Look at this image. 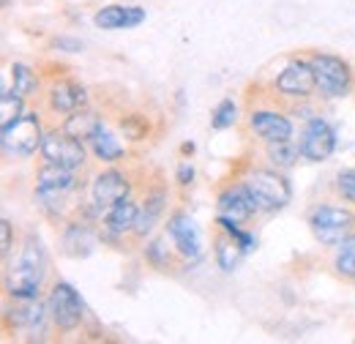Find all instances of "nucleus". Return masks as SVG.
<instances>
[{"instance_id": "1", "label": "nucleus", "mask_w": 355, "mask_h": 344, "mask_svg": "<svg viewBox=\"0 0 355 344\" xmlns=\"http://www.w3.org/2000/svg\"><path fill=\"white\" fill-rule=\"evenodd\" d=\"M46 273L44 249L39 241H28L19 252V257L14 259L6 270V293L17 301H36L42 282Z\"/></svg>"}, {"instance_id": "2", "label": "nucleus", "mask_w": 355, "mask_h": 344, "mask_svg": "<svg viewBox=\"0 0 355 344\" xmlns=\"http://www.w3.org/2000/svg\"><path fill=\"white\" fill-rule=\"evenodd\" d=\"M317 87L322 96L328 98H342L353 90V69L347 60L336 58V55H325V52H314L309 58Z\"/></svg>"}, {"instance_id": "3", "label": "nucleus", "mask_w": 355, "mask_h": 344, "mask_svg": "<svg viewBox=\"0 0 355 344\" xmlns=\"http://www.w3.org/2000/svg\"><path fill=\"white\" fill-rule=\"evenodd\" d=\"M355 224L353 211H347L345 205H317L309 214V227L314 232V238L322 243V246H339Z\"/></svg>"}, {"instance_id": "4", "label": "nucleus", "mask_w": 355, "mask_h": 344, "mask_svg": "<svg viewBox=\"0 0 355 344\" xmlns=\"http://www.w3.org/2000/svg\"><path fill=\"white\" fill-rule=\"evenodd\" d=\"M243 183H246V186H249V191L254 194V200H257L260 211L273 214V211H282L284 205H290L293 191H290V183L284 180V175H282V172L252 170Z\"/></svg>"}, {"instance_id": "5", "label": "nucleus", "mask_w": 355, "mask_h": 344, "mask_svg": "<svg viewBox=\"0 0 355 344\" xmlns=\"http://www.w3.org/2000/svg\"><path fill=\"white\" fill-rule=\"evenodd\" d=\"M42 156H44L46 164H55V167H66V170H83L85 167V145L83 139L66 134V131H46L44 139H42Z\"/></svg>"}, {"instance_id": "6", "label": "nucleus", "mask_w": 355, "mask_h": 344, "mask_svg": "<svg viewBox=\"0 0 355 344\" xmlns=\"http://www.w3.org/2000/svg\"><path fill=\"white\" fill-rule=\"evenodd\" d=\"M49 314H52V322L60 334H71L80 328L83 317H85V306L80 293L69 284V282H58L49 293Z\"/></svg>"}, {"instance_id": "7", "label": "nucleus", "mask_w": 355, "mask_h": 344, "mask_svg": "<svg viewBox=\"0 0 355 344\" xmlns=\"http://www.w3.org/2000/svg\"><path fill=\"white\" fill-rule=\"evenodd\" d=\"M42 121L36 112H28L22 115L19 121H14L11 126L3 129V150L8 156H19V159H28L36 153V148H42Z\"/></svg>"}, {"instance_id": "8", "label": "nucleus", "mask_w": 355, "mask_h": 344, "mask_svg": "<svg viewBox=\"0 0 355 344\" xmlns=\"http://www.w3.org/2000/svg\"><path fill=\"white\" fill-rule=\"evenodd\" d=\"M77 189V172L66 170V167H55L44 164L36 175V194L44 203L46 211H55L66 203V197Z\"/></svg>"}, {"instance_id": "9", "label": "nucleus", "mask_w": 355, "mask_h": 344, "mask_svg": "<svg viewBox=\"0 0 355 344\" xmlns=\"http://www.w3.org/2000/svg\"><path fill=\"white\" fill-rule=\"evenodd\" d=\"M298 145H301V159L320 164V162L331 159V153L336 150V131L331 129V123L325 118H311L304 126Z\"/></svg>"}, {"instance_id": "10", "label": "nucleus", "mask_w": 355, "mask_h": 344, "mask_svg": "<svg viewBox=\"0 0 355 344\" xmlns=\"http://www.w3.org/2000/svg\"><path fill=\"white\" fill-rule=\"evenodd\" d=\"M167 235L175 243V252L189 262H197L202 257V235L197 221L189 214H173L167 221Z\"/></svg>"}, {"instance_id": "11", "label": "nucleus", "mask_w": 355, "mask_h": 344, "mask_svg": "<svg viewBox=\"0 0 355 344\" xmlns=\"http://www.w3.org/2000/svg\"><path fill=\"white\" fill-rule=\"evenodd\" d=\"M273 87L287 98H309L317 90V77H314L311 63L309 60H293L290 66L282 69Z\"/></svg>"}, {"instance_id": "12", "label": "nucleus", "mask_w": 355, "mask_h": 344, "mask_svg": "<svg viewBox=\"0 0 355 344\" xmlns=\"http://www.w3.org/2000/svg\"><path fill=\"white\" fill-rule=\"evenodd\" d=\"M129 191H132L129 178L118 170H107L101 172V175H96V180L90 186V197H93V205L98 211H110L115 203L126 200Z\"/></svg>"}, {"instance_id": "13", "label": "nucleus", "mask_w": 355, "mask_h": 344, "mask_svg": "<svg viewBox=\"0 0 355 344\" xmlns=\"http://www.w3.org/2000/svg\"><path fill=\"white\" fill-rule=\"evenodd\" d=\"M216 205H219V216H227V218H232L238 224L249 221L252 216L260 211V205H257V200H254V194L249 191L246 183L227 186L222 194H219V203Z\"/></svg>"}, {"instance_id": "14", "label": "nucleus", "mask_w": 355, "mask_h": 344, "mask_svg": "<svg viewBox=\"0 0 355 344\" xmlns=\"http://www.w3.org/2000/svg\"><path fill=\"white\" fill-rule=\"evenodd\" d=\"M249 129L254 131L263 142H268V145L293 139V123H290V118H284L276 110H254L249 115Z\"/></svg>"}, {"instance_id": "15", "label": "nucleus", "mask_w": 355, "mask_h": 344, "mask_svg": "<svg viewBox=\"0 0 355 344\" xmlns=\"http://www.w3.org/2000/svg\"><path fill=\"white\" fill-rule=\"evenodd\" d=\"M93 22L101 31H126V28H137L145 22V8H139V6H104L93 17Z\"/></svg>"}, {"instance_id": "16", "label": "nucleus", "mask_w": 355, "mask_h": 344, "mask_svg": "<svg viewBox=\"0 0 355 344\" xmlns=\"http://www.w3.org/2000/svg\"><path fill=\"white\" fill-rule=\"evenodd\" d=\"M49 110L55 112H63V115H71L74 110H80L85 104V87L74 85L69 80H58L55 85L49 87Z\"/></svg>"}, {"instance_id": "17", "label": "nucleus", "mask_w": 355, "mask_h": 344, "mask_svg": "<svg viewBox=\"0 0 355 344\" xmlns=\"http://www.w3.org/2000/svg\"><path fill=\"white\" fill-rule=\"evenodd\" d=\"M63 131L71 134V137H77V139H83V142H93V139L104 131V121H101L96 112L80 107V110H74V112L63 121Z\"/></svg>"}, {"instance_id": "18", "label": "nucleus", "mask_w": 355, "mask_h": 344, "mask_svg": "<svg viewBox=\"0 0 355 344\" xmlns=\"http://www.w3.org/2000/svg\"><path fill=\"white\" fill-rule=\"evenodd\" d=\"M137 216H139V205L126 197V200L115 203V205L107 211L104 227H107V232H110V235H126V232H134Z\"/></svg>"}, {"instance_id": "19", "label": "nucleus", "mask_w": 355, "mask_h": 344, "mask_svg": "<svg viewBox=\"0 0 355 344\" xmlns=\"http://www.w3.org/2000/svg\"><path fill=\"white\" fill-rule=\"evenodd\" d=\"M164 203H167V194H164L162 189H156V191H150V194L145 197V203H142V208H139V216H137V224H134V235L145 238V235L153 232L156 221L162 218Z\"/></svg>"}, {"instance_id": "20", "label": "nucleus", "mask_w": 355, "mask_h": 344, "mask_svg": "<svg viewBox=\"0 0 355 344\" xmlns=\"http://www.w3.org/2000/svg\"><path fill=\"white\" fill-rule=\"evenodd\" d=\"M214 255H216V265L222 268L224 273H232L246 252H243V246H241L230 232L222 230V232L216 235V249H214Z\"/></svg>"}, {"instance_id": "21", "label": "nucleus", "mask_w": 355, "mask_h": 344, "mask_svg": "<svg viewBox=\"0 0 355 344\" xmlns=\"http://www.w3.org/2000/svg\"><path fill=\"white\" fill-rule=\"evenodd\" d=\"M334 270L347 279L355 282V235H347L339 246H336V255H334Z\"/></svg>"}, {"instance_id": "22", "label": "nucleus", "mask_w": 355, "mask_h": 344, "mask_svg": "<svg viewBox=\"0 0 355 344\" xmlns=\"http://www.w3.org/2000/svg\"><path fill=\"white\" fill-rule=\"evenodd\" d=\"M298 156H301V145H295L293 139H287V142H273V145H268V159L276 164V167H282V170H287V167H293L295 162H298Z\"/></svg>"}, {"instance_id": "23", "label": "nucleus", "mask_w": 355, "mask_h": 344, "mask_svg": "<svg viewBox=\"0 0 355 344\" xmlns=\"http://www.w3.org/2000/svg\"><path fill=\"white\" fill-rule=\"evenodd\" d=\"M93 153H96L101 162H118L126 150H123V145L118 142L115 134H110V131L104 129L96 139H93Z\"/></svg>"}, {"instance_id": "24", "label": "nucleus", "mask_w": 355, "mask_h": 344, "mask_svg": "<svg viewBox=\"0 0 355 344\" xmlns=\"http://www.w3.org/2000/svg\"><path fill=\"white\" fill-rule=\"evenodd\" d=\"M11 74H14V93H19L22 98H31L36 90H39V77L33 74V69H28L25 63H14V69H11Z\"/></svg>"}, {"instance_id": "25", "label": "nucleus", "mask_w": 355, "mask_h": 344, "mask_svg": "<svg viewBox=\"0 0 355 344\" xmlns=\"http://www.w3.org/2000/svg\"><path fill=\"white\" fill-rule=\"evenodd\" d=\"M19 118H22V96L14 90H6L0 96V126L6 129Z\"/></svg>"}, {"instance_id": "26", "label": "nucleus", "mask_w": 355, "mask_h": 344, "mask_svg": "<svg viewBox=\"0 0 355 344\" xmlns=\"http://www.w3.org/2000/svg\"><path fill=\"white\" fill-rule=\"evenodd\" d=\"M235 121H238V107H235V101H232V98H224V101H219V107L214 110L211 126H214L216 131H224V129H230Z\"/></svg>"}, {"instance_id": "27", "label": "nucleus", "mask_w": 355, "mask_h": 344, "mask_svg": "<svg viewBox=\"0 0 355 344\" xmlns=\"http://www.w3.org/2000/svg\"><path fill=\"white\" fill-rule=\"evenodd\" d=\"M336 191L342 200L355 203V170H342L336 175Z\"/></svg>"}, {"instance_id": "28", "label": "nucleus", "mask_w": 355, "mask_h": 344, "mask_svg": "<svg viewBox=\"0 0 355 344\" xmlns=\"http://www.w3.org/2000/svg\"><path fill=\"white\" fill-rule=\"evenodd\" d=\"M148 259H150L153 265H167V262H170V255H167V249H164V238H159V241H153V243L148 246Z\"/></svg>"}, {"instance_id": "29", "label": "nucleus", "mask_w": 355, "mask_h": 344, "mask_svg": "<svg viewBox=\"0 0 355 344\" xmlns=\"http://www.w3.org/2000/svg\"><path fill=\"white\" fill-rule=\"evenodd\" d=\"M0 232H3V257H8L11 252V221L8 218L0 221Z\"/></svg>"}, {"instance_id": "30", "label": "nucleus", "mask_w": 355, "mask_h": 344, "mask_svg": "<svg viewBox=\"0 0 355 344\" xmlns=\"http://www.w3.org/2000/svg\"><path fill=\"white\" fill-rule=\"evenodd\" d=\"M55 49H63V52H83V42L77 39H58Z\"/></svg>"}, {"instance_id": "31", "label": "nucleus", "mask_w": 355, "mask_h": 344, "mask_svg": "<svg viewBox=\"0 0 355 344\" xmlns=\"http://www.w3.org/2000/svg\"><path fill=\"white\" fill-rule=\"evenodd\" d=\"M191 178H194V167H191V164H180V167H178V183H180V186H189Z\"/></svg>"}]
</instances>
